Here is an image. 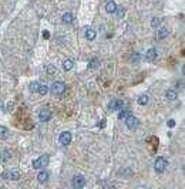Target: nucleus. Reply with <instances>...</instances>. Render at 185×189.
<instances>
[{
  "instance_id": "obj_1",
  "label": "nucleus",
  "mask_w": 185,
  "mask_h": 189,
  "mask_svg": "<svg viewBox=\"0 0 185 189\" xmlns=\"http://www.w3.org/2000/svg\"><path fill=\"white\" fill-rule=\"evenodd\" d=\"M50 90H51V93L54 95H61V94H64V91H66V84L63 81H54L51 84Z\"/></svg>"
},
{
  "instance_id": "obj_2",
  "label": "nucleus",
  "mask_w": 185,
  "mask_h": 189,
  "mask_svg": "<svg viewBox=\"0 0 185 189\" xmlns=\"http://www.w3.org/2000/svg\"><path fill=\"white\" fill-rule=\"evenodd\" d=\"M167 166H168V161H167L164 156H158V158L155 159V162H154V169H155L158 173H162V172L167 169Z\"/></svg>"
},
{
  "instance_id": "obj_3",
  "label": "nucleus",
  "mask_w": 185,
  "mask_h": 189,
  "mask_svg": "<svg viewBox=\"0 0 185 189\" xmlns=\"http://www.w3.org/2000/svg\"><path fill=\"white\" fill-rule=\"evenodd\" d=\"M47 164H48V156H47V155H43V156L34 159L31 166H33V169H41V168L47 166Z\"/></svg>"
},
{
  "instance_id": "obj_4",
  "label": "nucleus",
  "mask_w": 185,
  "mask_h": 189,
  "mask_svg": "<svg viewBox=\"0 0 185 189\" xmlns=\"http://www.w3.org/2000/svg\"><path fill=\"white\" fill-rule=\"evenodd\" d=\"M122 105H124V101H122V100H113V101H110V104H108V111H110V112L118 111V110L122 108Z\"/></svg>"
},
{
  "instance_id": "obj_5",
  "label": "nucleus",
  "mask_w": 185,
  "mask_h": 189,
  "mask_svg": "<svg viewBox=\"0 0 185 189\" xmlns=\"http://www.w3.org/2000/svg\"><path fill=\"white\" fill-rule=\"evenodd\" d=\"M125 125H127L130 129H135V128H137V125H138V119L135 118L134 115L127 114V117H125Z\"/></svg>"
},
{
  "instance_id": "obj_6",
  "label": "nucleus",
  "mask_w": 185,
  "mask_h": 189,
  "mask_svg": "<svg viewBox=\"0 0 185 189\" xmlns=\"http://www.w3.org/2000/svg\"><path fill=\"white\" fill-rule=\"evenodd\" d=\"M50 118H51V111L48 108H44V110H41L39 112V121L47 122V121H50Z\"/></svg>"
},
{
  "instance_id": "obj_7",
  "label": "nucleus",
  "mask_w": 185,
  "mask_h": 189,
  "mask_svg": "<svg viewBox=\"0 0 185 189\" xmlns=\"http://www.w3.org/2000/svg\"><path fill=\"white\" fill-rule=\"evenodd\" d=\"M58 141L61 145H69L70 142H71V134L67 132V131H64V132H61L60 134V138H58Z\"/></svg>"
},
{
  "instance_id": "obj_8",
  "label": "nucleus",
  "mask_w": 185,
  "mask_h": 189,
  "mask_svg": "<svg viewBox=\"0 0 185 189\" xmlns=\"http://www.w3.org/2000/svg\"><path fill=\"white\" fill-rule=\"evenodd\" d=\"M3 176H4L6 179H13V181H17V179L20 178V172H19V171H16V169H13V171H9V172L3 173Z\"/></svg>"
},
{
  "instance_id": "obj_9",
  "label": "nucleus",
  "mask_w": 185,
  "mask_h": 189,
  "mask_svg": "<svg viewBox=\"0 0 185 189\" xmlns=\"http://www.w3.org/2000/svg\"><path fill=\"white\" fill-rule=\"evenodd\" d=\"M71 184H73L74 188H83L86 185V179L83 176H74L73 181H71Z\"/></svg>"
},
{
  "instance_id": "obj_10",
  "label": "nucleus",
  "mask_w": 185,
  "mask_h": 189,
  "mask_svg": "<svg viewBox=\"0 0 185 189\" xmlns=\"http://www.w3.org/2000/svg\"><path fill=\"white\" fill-rule=\"evenodd\" d=\"M157 56H158L157 50H155V48H150V50L145 53V60L151 63V61H154V60L157 58Z\"/></svg>"
},
{
  "instance_id": "obj_11",
  "label": "nucleus",
  "mask_w": 185,
  "mask_h": 189,
  "mask_svg": "<svg viewBox=\"0 0 185 189\" xmlns=\"http://www.w3.org/2000/svg\"><path fill=\"white\" fill-rule=\"evenodd\" d=\"M10 159H12V152H10V151L4 149V151L0 152V161H1V162H9Z\"/></svg>"
},
{
  "instance_id": "obj_12",
  "label": "nucleus",
  "mask_w": 185,
  "mask_h": 189,
  "mask_svg": "<svg viewBox=\"0 0 185 189\" xmlns=\"http://www.w3.org/2000/svg\"><path fill=\"white\" fill-rule=\"evenodd\" d=\"M116 10H117L116 1H113V0L107 1V4H105V12H107V13H116Z\"/></svg>"
},
{
  "instance_id": "obj_13",
  "label": "nucleus",
  "mask_w": 185,
  "mask_h": 189,
  "mask_svg": "<svg viewBox=\"0 0 185 189\" xmlns=\"http://www.w3.org/2000/svg\"><path fill=\"white\" fill-rule=\"evenodd\" d=\"M168 34H169V30L165 28V27H161V28L158 30V33H157V37H158V40H162V39H165Z\"/></svg>"
},
{
  "instance_id": "obj_14",
  "label": "nucleus",
  "mask_w": 185,
  "mask_h": 189,
  "mask_svg": "<svg viewBox=\"0 0 185 189\" xmlns=\"http://www.w3.org/2000/svg\"><path fill=\"white\" fill-rule=\"evenodd\" d=\"M47 179H48V173H47L46 171H41V172L37 175V181H39L40 184H46Z\"/></svg>"
},
{
  "instance_id": "obj_15",
  "label": "nucleus",
  "mask_w": 185,
  "mask_h": 189,
  "mask_svg": "<svg viewBox=\"0 0 185 189\" xmlns=\"http://www.w3.org/2000/svg\"><path fill=\"white\" fill-rule=\"evenodd\" d=\"M73 22H74V16H73L71 13H64V14H63V23L71 24Z\"/></svg>"
},
{
  "instance_id": "obj_16",
  "label": "nucleus",
  "mask_w": 185,
  "mask_h": 189,
  "mask_svg": "<svg viewBox=\"0 0 185 189\" xmlns=\"http://www.w3.org/2000/svg\"><path fill=\"white\" fill-rule=\"evenodd\" d=\"M165 97H167V100H169V101H174V100H177V93L174 91V90H168L167 93H165Z\"/></svg>"
},
{
  "instance_id": "obj_17",
  "label": "nucleus",
  "mask_w": 185,
  "mask_h": 189,
  "mask_svg": "<svg viewBox=\"0 0 185 189\" xmlns=\"http://www.w3.org/2000/svg\"><path fill=\"white\" fill-rule=\"evenodd\" d=\"M137 101H138L139 105H147V104H148V101H150V97H148V95H145V94H142V95H139V98L137 100Z\"/></svg>"
},
{
  "instance_id": "obj_18",
  "label": "nucleus",
  "mask_w": 185,
  "mask_h": 189,
  "mask_svg": "<svg viewBox=\"0 0 185 189\" xmlns=\"http://www.w3.org/2000/svg\"><path fill=\"white\" fill-rule=\"evenodd\" d=\"M95 31L94 30H91V28H88V30H86V39L87 40H90V41H92L94 39H95Z\"/></svg>"
},
{
  "instance_id": "obj_19",
  "label": "nucleus",
  "mask_w": 185,
  "mask_h": 189,
  "mask_svg": "<svg viewBox=\"0 0 185 189\" xmlns=\"http://www.w3.org/2000/svg\"><path fill=\"white\" fill-rule=\"evenodd\" d=\"M37 93L41 95H46L48 93V87H47L46 84H39V88H37Z\"/></svg>"
},
{
  "instance_id": "obj_20",
  "label": "nucleus",
  "mask_w": 185,
  "mask_h": 189,
  "mask_svg": "<svg viewBox=\"0 0 185 189\" xmlns=\"http://www.w3.org/2000/svg\"><path fill=\"white\" fill-rule=\"evenodd\" d=\"M73 67H74V63H73L71 60H64V61H63V68L66 71H70Z\"/></svg>"
},
{
  "instance_id": "obj_21",
  "label": "nucleus",
  "mask_w": 185,
  "mask_h": 189,
  "mask_svg": "<svg viewBox=\"0 0 185 189\" xmlns=\"http://www.w3.org/2000/svg\"><path fill=\"white\" fill-rule=\"evenodd\" d=\"M98 64H100V60H98L97 57H94V58H91V60H90V64H88V67H90V68H97V67H98Z\"/></svg>"
},
{
  "instance_id": "obj_22",
  "label": "nucleus",
  "mask_w": 185,
  "mask_h": 189,
  "mask_svg": "<svg viewBox=\"0 0 185 189\" xmlns=\"http://www.w3.org/2000/svg\"><path fill=\"white\" fill-rule=\"evenodd\" d=\"M117 14H118V17H122L124 14H125V9L122 7V6H117Z\"/></svg>"
},
{
  "instance_id": "obj_23",
  "label": "nucleus",
  "mask_w": 185,
  "mask_h": 189,
  "mask_svg": "<svg viewBox=\"0 0 185 189\" xmlns=\"http://www.w3.org/2000/svg\"><path fill=\"white\" fill-rule=\"evenodd\" d=\"M160 24H161V20H160L158 17H154V19L151 20V26H152L154 28H157V27H160Z\"/></svg>"
},
{
  "instance_id": "obj_24",
  "label": "nucleus",
  "mask_w": 185,
  "mask_h": 189,
  "mask_svg": "<svg viewBox=\"0 0 185 189\" xmlns=\"http://www.w3.org/2000/svg\"><path fill=\"white\" fill-rule=\"evenodd\" d=\"M37 88H39V83H37V81H34V83L30 84V91H31V93H36Z\"/></svg>"
},
{
  "instance_id": "obj_25",
  "label": "nucleus",
  "mask_w": 185,
  "mask_h": 189,
  "mask_svg": "<svg viewBox=\"0 0 185 189\" xmlns=\"http://www.w3.org/2000/svg\"><path fill=\"white\" fill-rule=\"evenodd\" d=\"M7 137H9L7 129H6V128H3V127H0V138H7Z\"/></svg>"
},
{
  "instance_id": "obj_26",
  "label": "nucleus",
  "mask_w": 185,
  "mask_h": 189,
  "mask_svg": "<svg viewBox=\"0 0 185 189\" xmlns=\"http://www.w3.org/2000/svg\"><path fill=\"white\" fill-rule=\"evenodd\" d=\"M131 60H133V61H138V60H139V54H138V53H133Z\"/></svg>"
},
{
  "instance_id": "obj_27",
  "label": "nucleus",
  "mask_w": 185,
  "mask_h": 189,
  "mask_svg": "<svg viewBox=\"0 0 185 189\" xmlns=\"http://www.w3.org/2000/svg\"><path fill=\"white\" fill-rule=\"evenodd\" d=\"M127 114H128V112H127V110H124V111H121V112H120L118 118H120V119H122L124 117H127Z\"/></svg>"
},
{
  "instance_id": "obj_28",
  "label": "nucleus",
  "mask_w": 185,
  "mask_h": 189,
  "mask_svg": "<svg viewBox=\"0 0 185 189\" xmlns=\"http://www.w3.org/2000/svg\"><path fill=\"white\" fill-rule=\"evenodd\" d=\"M167 124H168V127H169V128H172V127L175 125V121H174V119H169Z\"/></svg>"
},
{
  "instance_id": "obj_29",
  "label": "nucleus",
  "mask_w": 185,
  "mask_h": 189,
  "mask_svg": "<svg viewBox=\"0 0 185 189\" xmlns=\"http://www.w3.org/2000/svg\"><path fill=\"white\" fill-rule=\"evenodd\" d=\"M43 37H44V39H48V37H50L48 31H44V33H43Z\"/></svg>"
}]
</instances>
